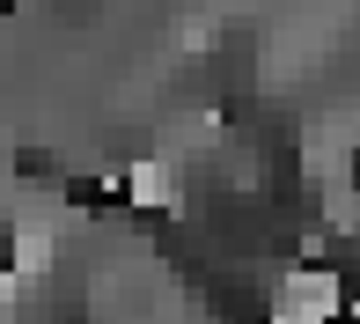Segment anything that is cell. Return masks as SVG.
<instances>
[{
	"label": "cell",
	"instance_id": "cell-1",
	"mask_svg": "<svg viewBox=\"0 0 360 324\" xmlns=\"http://www.w3.org/2000/svg\"><path fill=\"white\" fill-rule=\"evenodd\" d=\"M346 177H353V192H360V155H346Z\"/></svg>",
	"mask_w": 360,
	"mask_h": 324
}]
</instances>
